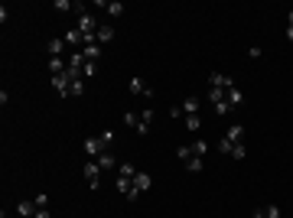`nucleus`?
<instances>
[{
    "mask_svg": "<svg viewBox=\"0 0 293 218\" xmlns=\"http://www.w3.org/2000/svg\"><path fill=\"white\" fill-rule=\"evenodd\" d=\"M150 185H153V176L150 173H137V176H134V192L127 196V202H137V196H140V192H147Z\"/></svg>",
    "mask_w": 293,
    "mask_h": 218,
    "instance_id": "nucleus-1",
    "label": "nucleus"
},
{
    "mask_svg": "<svg viewBox=\"0 0 293 218\" xmlns=\"http://www.w3.org/2000/svg\"><path fill=\"white\" fill-rule=\"evenodd\" d=\"M130 95H140V98H153V88L147 85V78H140V75H134L130 78Z\"/></svg>",
    "mask_w": 293,
    "mask_h": 218,
    "instance_id": "nucleus-2",
    "label": "nucleus"
},
{
    "mask_svg": "<svg viewBox=\"0 0 293 218\" xmlns=\"http://www.w3.org/2000/svg\"><path fill=\"white\" fill-rule=\"evenodd\" d=\"M85 179L91 189H98V183H101V166H98V160H85Z\"/></svg>",
    "mask_w": 293,
    "mask_h": 218,
    "instance_id": "nucleus-3",
    "label": "nucleus"
},
{
    "mask_svg": "<svg viewBox=\"0 0 293 218\" xmlns=\"http://www.w3.org/2000/svg\"><path fill=\"white\" fill-rule=\"evenodd\" d=\"M65 49H69V46H65L62 36H55V39H49V43H46V52H49V59H62Z\"/></svg>",
    "mask_w": 293,
    "mask_h": 218,
    "instance_id": "nucleus-4",
    "label": "nucleus"
},
{
    "mask_svg": "<svg viewBox=\"0 0 293 218\" xmlns=\"http://www.w3.org/2000/svg\"><path fill=\"white\" fill-rule=\"evenodd\" d=\"M101 153H104V143H101V137H88V140H85V156H88V160H98Z\"/></svg>",
    "mask_w": 293,
    "mask_h": 218,
    "instance_id": "nucleus-5",
    "label": "nucleus"
},
{
    "mask_svg": "<svg viewBox=\"0 0 293 218\" xmlns=\"http://www.w3.org/2000/svg\"><path fill=\"white\" fill-rule=\"evenodd\" d=\"M231 85H235V82H231V75H225V72H212V75H208V88H222V91H228Z\"/></svg>",
    "mask_w": 293,
    "mask_h": 218,
    "instance_id": "nucleus-6",
    "label": "nucleus"
},
{
    "mask_svg": "<svg viewBox=\"0 0 293 218\" xmlns=\"http://www.w3.org/2000/svg\"><path fill=\"white\" fill-rule=\"evenodd\" d=\"M62 39H65V46H69V49H82V46H85V36H82V30H78V26H72Z\"/></svg>",
    "mask_w": 293,
    "mask_h": 218,
    "instance_id": "nucleus-7",
    "label": "nucleus"
},
{
    "mask_svg": "<svg viewBox=\"0 0 293 218\" xmlns=\"http://www.w3.org/2000/svg\"><path fill=\"white\" fill-rule=\"evenodd\" d=\"M52 88L59 91V98H69V88H72V78L65 75V72H62V75H52Z\"/></svg>",
    "mask_w": 293,
    "mask_h": 218,
    "instance_id": "nucleus-8",
    "label": "nucleus"
},
{
    "mask_svg": "<svg viewBox=\"0 0 293 218\" xmlns=\"http://www.w3.org/2000/svg\"><path fill=\"white\" fill-rule=\"evenodd\" d=\"M153 117H156V111H140V120H137V134H150V127H153Z\"/></svg>",
    "mask_w": 293,
    "mask_h": 218,
    "instance_id": "nucleus-9",
    "label": "nucleus"
},
{
    "mask_svg": "<svg viewBox=\"0 0 293 218\" xmlns=\"http://www.w3.org/2000/svg\"><path fill=\"white\" fill-rule=\"evenodd\" d=\"M111 39H114V26H111V23H101V26H98L95 43H98V46H108Z\"/></svg>",
    "mask_w": 293,
    "mask_h": 218,
    "instance_id": "nucleus-10",
    "label": "nucleus"
},
{
    "mask_svg": "<svg viewBox=\"0 0 293 218\" xmlns=\"http://www.w3.org/2000/svg\"><path fill=\"white\" fill-rule=\"evenodd\" d=\"M225 101L231 104V108H241V104H244V95H241V88H235V85H231V88L225 91Z\"/></svg>",
    "mask_w": 293,
    "mask_h": 218,
    "instance_id": "nucleus-11",
    "label": "nucleus"
},
{
    "mask_svg": "<svg viewBox=\"0 0 293 218\" xmlns=\"http://www.w3.org/2000/svg\"><path fill=\"white\" fill-rule=\"evenodd\" d=\"M82 55H85V62H98V59H101V46H98V43L82 46Z\"/></svg>",
    "mask_w": 293,
    "mask_h": 218,
    "instance_id": "nucleus-12",
    "label": "nucleus"
},
{
    "mask_svg": "<svg viewBox=\"0 0 293 218\" xmlns=\"http://www.w3.org/2000/svg\"><path fill=\"white\" fill-rule=\"evenodd\" d=\"M17 212H20L23 218L36 215V199H23V202H17Z\"/></svg>",
    "mask_w": 293,
    "mask_h": 218,
    "instance_id": "nucleus-13",
    "label": "nucleus"
},
{
    "mask_svg": "<svg viewBox=\"0 0 293 218\" xmlns=\"http://www.w3.org/2000/svg\"><path fill=\"white\" fill-rule=\"evenodd\" d=\"M206 153H208V143L206 140H192V143H189V156H202V160H206ZM189 156H186V160H189Z\"/></svg>",
    "mask_w": 293,
    "mask_h": 218,
    "instance_id": "nucleus-14",
    "label": "nucleus"
},
{
    "mask_svg": "<svg viewBox=\"0 0 293 218\" xmlns=\"http://www.w3.org/2000/svg\"><path fill=\"white\" fill-rule=\"evenodd\" d=\"M186 131H189V134H199V131H202V117H199V114H186Z\"/></svg>",
    "mask_w": 293,
    "mask_h": 218,
    "instance_id": "nucleus-15",
    "label": "nucleus"
},
{
    "mask_svg": "<svg viewBox=\"0 0 293 218\" xmlns=\"http://www.w3.org/2000/svg\"><path fill=\"white\" fill-rule=\"evenodd\" d=\"M228 140L231 143H241L244 140V127H241V124H231V127H228V134H225Z\"/></svg>",
    "mask_w": 293,
    "mask_h": 218,
    "instance_id": "nucleus-16",
    "label": "nucleus"
},
{
    "mask_svg": "<svg viewBox=\"0 0 293 218\" xmlns=\"http://www.w3.org/2000/svg\"><path fill=\"white\" fill-rule=\"evenodd\" d=\"M98 166H101V169H114V166H121V163L111 156V150H104L101 156H98Z\"/></svg>",
    "mask_w": 293,
    "mask_h": 218,
    "instance_id": "nucleus-17",
    "label": "nucleus"
},
{
    "mask_svg": "<svg viewBox=\"0 0 293 218\" xmlns=\"http://www.w3.org/2000/svg\"><path fill=\"white\" fill-rule=\"evenodd\" d=\"M199 108H202V101H199V98H192V95H189V98L183 101V114H199Z\"/></svg>",
    "mask_w": 293,
    "mask_h": 218,
    "instance_id": "nucleus-18",
    "label": "nucleus"
},
{
    "mask_svg": "<svg viewBox=\"0 0 293 218\" xmlns=\"http://www.w3.org/2000/svg\"><path fill=\"white\" fill-rule=\"evenodd\" d=\"M186 169H189V173H202V169H206V160H202V156H189V160H186Z\"/></svg>",
    "mask_w": 293,
    "mask_h": 218,
    "instance_id": "nucleus-19",
    "label": "nucleus"
},
{
    "mask_svg": "<svg viewBox=\"0 0 293 218\" xmlns=\"http://www.w3.org/2000/svg\"><path fill=\"white\" fill-rule=\"evenodd\" d=\"M78 95H85V78H75L69 88V98H78Z\"/></svg>",
    "mask_w": 293,
    "mask_h": 218,
    "instance_id": "nucleus-20",
    "label": "nucleus"
},
{
    "mask_svg": "<svg viewBox=\"0 0 293 218\" xmlns=\"http://www.w3.org/2000/svg\"><path fill=\"white\" fill-rule=\"evenodd\" d=\"M65 66H69L65 59H49V72H52V75H62V72H65Z\"/></svg>",
    "mask_w": 293,
    "mask_h": 218,
    "instance_id": "nucleus-21",
    "label": "nucleus"
},
{
    "mask_svg": "<svg viewBox=\"0 0 293 218\" xmlns=\"http://www.w3.org/2000/svg\"><path fill=\"white\" fill-rule=\"evenodd\" d=\"M98 137H101V143H104V150H111V143L118 140V137H114V131H111V127H104V131L98 134Z\"/></svg>",
    "mask_w": 293,
    "mask_h": 218,
    "instance_id": "nucleus-22",
    "label": "nucleus"
},
{
    "mask_svg": "<svg viewBox=\"0 0 293 218\" xmlns=\"http://www.w3.org/2000/svg\"><path fill=\"white\" fill-rule=\"evenodd\" d=\"M118 176H127V179H134V176H137V166H134V163H121V166H118Z\"/></svg>",
    "mask_w": 293,
    "mask_h": 218,
    "instance_id": "nucleus-23",
    "label": "nucleus"
},
{
    "mask_svg": "<svg viewBox=\"0 0 293 218\" xmlns=\"http://www.w3.org/2000/svg\"><path fill=\"white\" fill-rule=\"evenodd\" d=\"M104 10H108V17H121V13H124V3H121V0H111Z\"/></svg>",
    "mask_w": 293,
    "mask_h": 218,
    "instance_id": "nucleus-24",
    "label": "nucleus"
},
{
    "mask_svg": "<svg viewBox=\"0 0 293 218\" xmlns=\"http://www.w3.org/2000/svg\"><path fill=\"white\" fill-rule=\"evenodd\" d=\"M137 120H140V114H137V111H124V124H127V127H134V131H137Z\"/></svg>",
    "mask_w": 293,
    "mask_h": 218,
    "instance_id": "nucleus-25",
    "label": "nucleus"
},
{
    "mask_svg": "<svg viewBox=\"0 0 293 218\" xmlns=\"http://www.w3.org/2000/svg\"><path fill=\"white\" fill-rule=\"evenodd\" d=\"M244 156H248V147L244 143H235L231 147V160H244Z\"/></svg>",
    "mask_w": 293,
    "mask_h": 218,
    "instance_id": "nucleus-26",
    "label": "nucleus"
},
{
    "mask_svg": "<svg viewBox=\"0 0 293 218\" xmlns=\"http://www.w3.org/2000/svg\"><path fill=\"white\" fill-rule=\"evenodd\" d=\"M208 101H212V104L225 101V91H222V88H208Z\"/></svg>",
    "mask_w": 293,
    "mask_h": 218,
    "instance_id": "nucleus-27",
    "label": "nucleus"
},
{
    "mask_svg": "<svg viewBox=\"0 0 293 218\" xmlns=\"http://www.w3.org/2000/svg\"><path fill=\"white\" fill-rule=\"evenodd\" d=\"M231 147H235V143L228 140V137H222V140H218V153H225V156H231Z\"/></svg>",
    "mask_w": 293,
    "mask_h": 218,
    "instance_id": "nucleus-28",
    "label": "nucleus"
},
{
    "mask_svg": "<svg viewBox=\"0 0 293 218\" xmlns=\"http://www.w3.org/2000/svg\"><path fill=\"white\" fill-rule=\"evenodd\" d=\"M95 72H98L95 62H85V66H82V78H95Z\"/></svg>",
    "mask_w": 293,
    "mask_h": 218,
    "instance_id": "nucleus-29",
    "label": "nucleus"
},
{
    "mask_svg": "<svg viewBox=\"0 0 293 218\" xmlns=\"http://www.w3.org/2000/svg\"><path fill=\"white\" fill-rule=\"evenodd\" d=\"M228 111H231V104H228V101H218V104H215V114H218V117H222V114H228Z\"/></svg>",
    "mask_w": 293,
    "mask_h": 218,
    "instance_id": "nucleus-30",
    "label": "nucleus"
},
{
    "mask_svg": "<svg viewBox=\"0 0 293 218\" xmlns=\"http://www.w3.org/2000/svg\"><path fill=\"white\" fill-rule=\"evenodd\" d=\"M33 218H52V215H49V205H36V215H33Z\"/></svg>",
    "mask_w": 293,
    "mask_h": 218,
    "instance_id": "nucleus-31",
    "label": "nucleus"
},
{
    "mask_svg": "<svg viewBox=\"0 0 293 218\" xmlns=\"http://www.w3.org/2000/svg\"><path fill=\"white\" fill-rule=\"evenodd\" d=\"M264 212H267V218H280V205H267Z\"/></svg>",
    "mask_w": 293,
    "mask_h": 218,
    "instance_id": "nucleus-32",
    "label": "nucleus"
},
{
    "mask_svg": "<svg viewBox=\"0 0 293 218\" xmlns=\"http://www.w3.org/2000/svg\"><path fill=\"white\" fill-rule=\"evenodd\" d=\"M33 199H36V205H49V196H46V192H36Z\"/></svg>",
    "mask_w": 293,
    "mask_h": 218,
    "instance_id": "nucleus-33",
    "label": "nucleus"
},
{
    "mask_svg": "<svg viewBox=\"0 0 293 218\" xmlns=\"http://www.w3.org/2000/svg\"><path fill=\"white\" fill-rule=\"evenodd\" d=\"M248 55H251V59H260V55H264V49H260V46H251Z\"/></svg>",
    "mask_w": 293,
    "mask_h": 218,
    "instance_id": "nucleus-34",
    "label": "nucleus"
},
{
    "mask_svg": "<svg viewBox=\"0 0 293 218\" xmlns=\"http://www.w3.org/2000/svg\"><path fill=\"white\" fill-rule=\"evenodd\" d=\"M170 117H186V114H183V104H176V108H170Z\"/></svg>",
    "mask_w": 293,
    "mask_h": 218,
    "instance_id": "nucleus-35",
    "label": "nucleus"
},
{
    "mask_svg": "<svg viewBox=\"0 0 293 218\" xmlns=\"http://www.w3.org/2000/svg\"><path fill=\"white\" fill-rule=\"evenodd\" d=\"M251 218H267V212H264V208H254V215Z\"/></svg>",
    "mask_w": 293,
    "mask_h": 218,
    "instance_id": "nucleus-36",
    "label": "nucleus"
},
{
    "mask_svg": "<svg viewBox=\"0 0 293 218\" xmlns=\"http://www.w3.org/2000/svg\"><path fill=\"white\" fill-rule=\"evenodd\" d=\"M287 39H290V43H293V26H287Z\"/></svg>",
    "mask_w": 293,
    "mask_h": 218,
    "instance_id": "nucleus-37",
    "label": "nucleus"
},
{
    "mask_svg": "<svg viewBox=\"0 0 293 218\" xmlns=\"http://www.w3.org/2000/svg\"><path fill=\"white\" fill-rule=\"evenodd\" d=\"M287 26H293V10H290V13H287Z\"/></svg>",
    "mask_w": 293,
    "mask_h": 218,
    "instance_id": "nucleus-38",
    "label": "nucleus"
}]
</instances>
